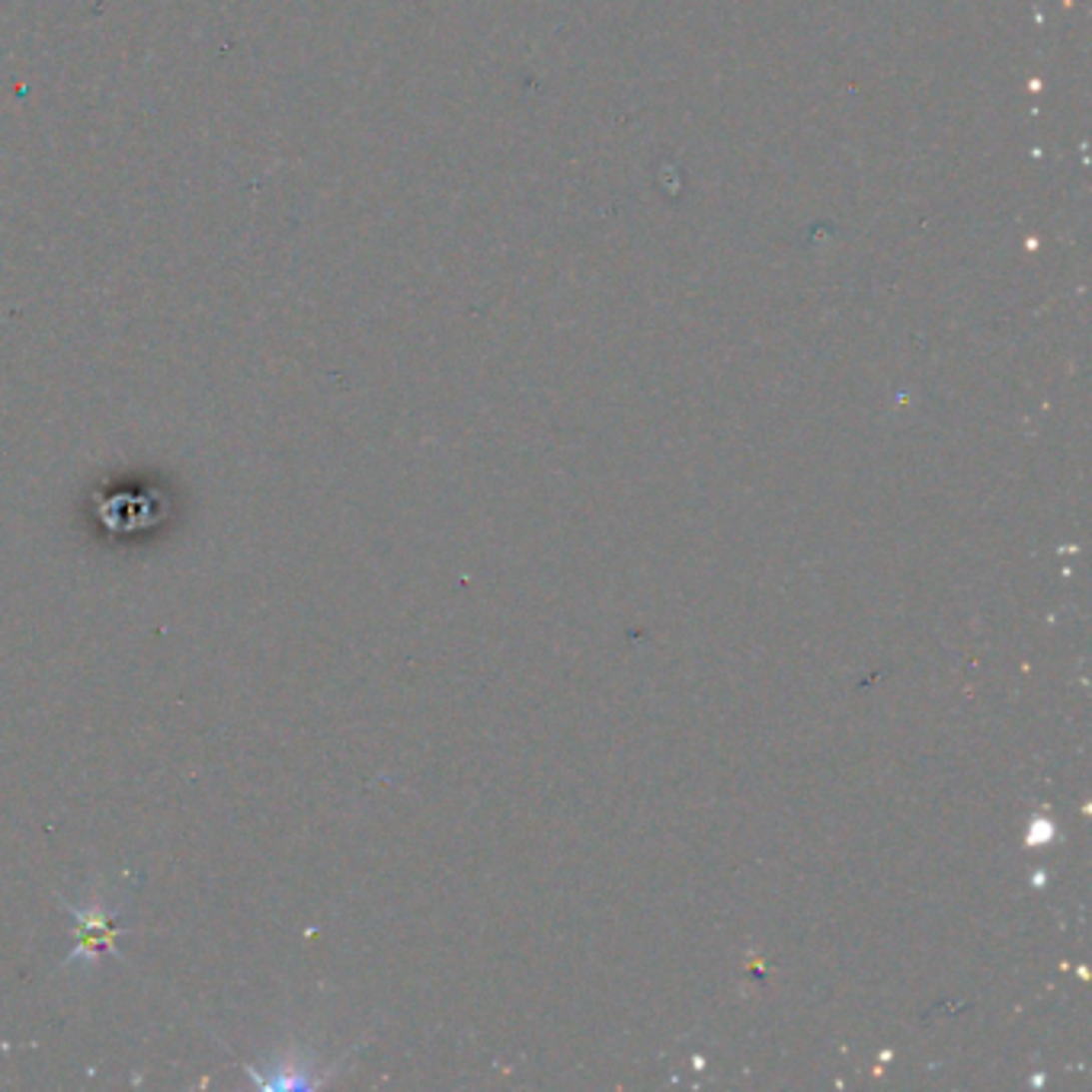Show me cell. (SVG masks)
Masks as SVG:
<instances>
[{
	"instance_id": "obj_1",
	"label": "cell",
	"mask_w": 1092,
	"mask_h": 1092,
	"mask_svg": "<svg viewBox=\"0 0 1092 1092\" xmlns=\"http://www.w3.org/2000/svg\"><path fill=\"white\" fill-rule=\"evenodd\" d=\"M74 916H77V923H81L77 926V948L65 958V964L77 961L81 955H97V951L113 955V942L119 935L113 913H106L103 907H93V910L81 907V910H74Z\"/></svg>"
}]
</instances>
